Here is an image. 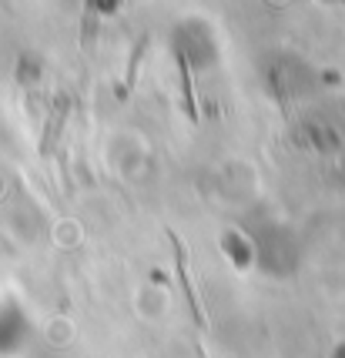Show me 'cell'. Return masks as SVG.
Wrapping results in <instances>:
<instances>
[{
	"instance_id": "1",
	"label": "cell",
	"mask_w": 345,
	"mask_h": 358,
	"mask_svg": "<svg viewBox=\"0 0 345 358\" xmlns=\"http://www.w3.org/2000/svg\"><path fill=\"white\" fill-rule=\"evenodd\" d=\"M181 74H185V97H188V114L191 117H198V114H195V104H191V74H188V64L181 61Z\"/></svg>"
}]
</instances>
